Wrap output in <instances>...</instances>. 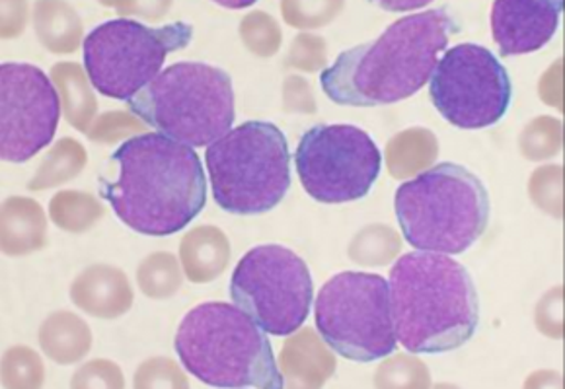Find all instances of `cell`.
Instances as JSON below:
<instances>
[{
	"mask_svg": "<svg viewBox=\"0 0 565 389\" xmlns=\"http://www.w3.org/2000/svg\"><path fill=\"white\" fill-rule=\"evenodd\" d=\"M193 25L142 24L116 18L96 25L84 40V68L92 86L114 100L131 101L162 73L170 53L192 43Z\"/></svg>",
	"mask_w": 565,
	"mask_h": 389,
	"instance_id": "cell-8",
	"label": "cell"
},
{
	"mask_svg": "<svg viewBox=\"0 0 565 389\" xmlns=\"http://www.w3.org/2000/svg\"><path fill=\"white\" fill-rule=\"evenodd\" d=\"M399 230L419 251L458 256L490 224V193L468 168L443 162L402 183L394 199Z\"/></svg>",
	"mask_w": 565,
	"mask_h": 389,
	"instance_id": "cell-5",
	"label": "cell"
},
{
	"mask_svg": "<svg viewBox=\"0 0 565 389\" xmlns=\"http://www.w3.org/2000/svg\"><path fill=\"white\" fill-rule=\"evenodd\" d=\"M111 162L119 174L116 180H102L100 197L135 233L172 236L205 208V168L188 144L160 133L139 134L127 139L111 154Z\"/></svg>",
	"mask_w": 565,
	"mask_h": 389,
	"instance_id": "cell-1",
	"label": "cell"
},
{
	"mask_svg": "<svg viewBox=\"0 0 565 389\" xmlns=\"http://www.w3.org/2000/svg\"><path fill=\"white\" fill-rule=\"evenodd\" d=\"M562 0H495L491 34L501 57L529 55L546 47L559 28Z\"/></svg>",
	"mask_w": 565,
	"mask_h": 389,
	"instance_id": "cell-14",
	"label": "cell"
},
{
	"mask_svg": "<svg viewBox=\"0 0 565 389\" xmlns=\"http://www.w3.org/2000/svg\"><path fill=\"white\" fill-rule=\"evenodd\" d=\"M295 166L312 199L341 205L369 195L383 170V154L355 125H317L300 137Z\"/></svg>",
	"mask_w": 565,
	"mask_h": 389,
	"instance_id": "cell-11",
	"label": "cell"
},
{
	"mask_svg": "<svg viewBox=\"0 0 565 389\" xmlns=\"http://www.w3.org/2000/svg\"><path fill=\"white\" fill-rule=\"evenodd\" d=\"M392 320L399 345L414 355H439L466 345L480 323L472 274L452 257L409 251L388 279Z\"/></svg>",
	"mask_w": 565,
	"mask_h": 389,
	"instance_id": "cell-3",
	"label": "cell"
},
{
	"mask_svg": "<svg viewBox=\"0 0 565 389\" xmlns=\"http://www.w3.org/2000/svg\"><path fill=\"white\" fill-rule=\"evenodd\" d=\"M460 32L447 9L399 18L374 42L340 53L324 68L320 84L330 101L351 108H376L406 100L429 83L450 37Z\"/></svg>",
	"mask_w": 565,
	"mask_h": 389,
	"instance_id": "cell-2",
	"label": "cell"
},
{
	"mask_svg": "<svg viewBox=\"0 0 565 389\" xmlns=\"http://www.w3.org/2000/svg\"><path fill=\"white\" fill-rule=\"evenodd\" d=\"M433 106L458 129L499 123L513 100L508 68L478 43H458L445 51L429 78Z\"/></svg>",
	"mask_w": 565,
	"mask_h": 389,
	"instance_id": "cell-12",
	"label": "cell"
},
{
	"mask_svg": "<svg viewBox=\"0 0 565 389\" xmlns=\"http://www.w3.org/2000/svg\"><path fill=\"white\" fill-rule=\"evenodd\" d=\"M317 329L333 353L374 363L396 350L391 287L381 274L345 271L324 282L315 302Z\"/></svg>",
	"mask_w": 565,
	"mask_h": 389,
	"instance_id": "cell-9",
	"label": "cell"
},
{
	"mask_svg": "<svg viewBox=\"0 0 565 389\" xmlns=\"http://www.w3.org/2000/svg\"><path fill=\"white\" fill-rule=\"evenodd\" d=\"M216 205L231 215H264L291 190V150L269 121H246L205 152Z\"/></svg>",
	"mask_w": 565,
	"mask_h": 389,
	"instance_id": "cell-7",
	"label": "cell"
},
{
	"mask_svg": "<svg viewBox=\"0 0 565 389\" xmlns=\"http://www.w3.org/2000/svg\"><path fill=\"white\" fill-rule=\"evenodd\" d=\"M231 299L267 335L289 337L307 322L315 282L307 263L277 244L244 253L231 279Z\"/></svg>",
	"mask_w": 565,
	"mask_h": 389,
	"instance_id": "cell-10",
	"label": "cell"
},
{
	"mask_svg": "<svg viewBox=\"0 0 565 389\" xmlns=\"http://www.w3.org/2000/svg\"><path fill=\"white\" fill-rule=\"evenodd\" d=\"M61 100L50 76L28 63L0 67V156L24 164L57 133Z\"/></svg>",
	"mask_w": 565,
	"mask_h": 389,
	"instance_id": "cell-13",
	"label": "cell"
},
{
	"mask_svg": "<svg viewBox=\"0 0 565 389\" xmlns=\"http://www.w3.org/2000/svg\"><path fill=\"white\" fill-rule=\"evenodd\" d=\"M174 347L183 368L213 388H285L267 333L236 304L205 302L190 310Z\"/></svg>",
	"mask_w": 565,
	"mask_h": 389,
	"instance_id": "cell-4",
	"label": "cell"
},
{
	"mask_svg": "<svg viewBox=\"0 0 565 389\" xmlns=\"http://www.w3.org/2000/svg\"><path fill=\"white\" fill-rule=\"evenodd\" d=\"M127 106L157 133L192 149L225 137L236 117L231 75L195 61L164 68Z\"/></svg>",
	"mask_w": 565,
	"mask_h": 389,
	"instance_id": "cell-6",
	"label": "cell"
}]
</instances>
